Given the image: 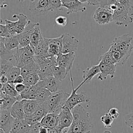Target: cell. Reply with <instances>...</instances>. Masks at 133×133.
<instances>
[{
	"mask_svg": "<svg viewBox=\"0 0 133 133\" xmlns=\"http://www.w3.org/2000/svg\"><path fill=\"white\" fill-rule=\"evenodd\" d=\"M71 110L73 121L67 132L90 133L94 127L90 114L81 104L77 105Z\"/></svg>",
	"mask_w": 133,
	"mask_h": 133,
	"instance_id": "obj_1",
	"label": "cell"
},
{
	"mask_svg": "<svg viewBox=\"0 0 133 133\" xmlns=\"http://www.w3.org/2000/svg\"><path fill=\"white\" fill-rule=\"evenodd\" d=\"M70 94L62 90L51 93L45 101L49 113L59 114L64 106Z\"/></svg>",
	"mask_w": 133,
	"mask_h": 133,
	"instance_id": "obj_2",
	"label": "cell"
},
{
	"mask_svg": "<svg viewBox=\"0 0 133 133\" xmlns=\"http://www.w3.org/2000/svg\"><path fill=\"white\" fill-rule=\"evenodd\" d=\"M132 37L128 34H125L115 37L109 45V48L120 51L127 61L132 52Z\"/></svg>",
	"mask_w": 133,
	"mask_h": 133,
	"instance_id": "obj_3",
	"label": "cell"
},
{
	"mask_svg": "<svg viewBox=\"0 0 133 133\" xmlns=\"http://www.w3.org/2000/svg\"><path fill=\"white\" fill-rule=\"evenodd\" d=\"M34 52L29 45L23 48H19L14 56V66L22 68L34 59Z\"/></svg>",
	"mask_w": 133,
	"mask_h": 133,
	"instance_id": "obj_4",
	"label": "cell"
},
{
	"mask_svg": "<svg viewBox=\"0 0 133 133\" xmlns=\"http://www.w3.org/2000/svg\"><path fill=\"white\" fill-rule=\"evenodd\" d=\"M70 80L72 85V92L68 98L64 106L68 107L70 109L72 110L77 105L81 104L83 102L87 103L90 101V98L84 92H81L79 94H77L76 92L78 89L74 88V82L73 79V76L71 71H70Z\"/></svg>",
	"mask_w": 133,
	"mask_h": 133,
	"instance_id": "obj_5",
	"label": "cell"
},
{
	"mask_svg": "<svg viewBox=\"0 0 133 133\" xmlns=\"http://www.w3.org/2000/svg\"><path fill=\"white\" fill-rule=\"evenodd\" d=\"M113 21L118 25L128 26L133 21V18L129 15L127 11L118 1L117 8L113 13Z\"/></svg>",
	"mask_w": 133,
	"mask_h": 133,
	"instance_id": "obj_6",
	"label": "cell"
},
{
	"mask_svg": "<svg viewBox=\"0 0 133 133\" xmlns=\"http://www.w3.org/2000/svg\"><path fill=\"white\" fill-rule=\"evenodd\" d=\"M73 121V116L71 110L64 106L58 115V125L56 127L62 132L65 128L70 127Z\"/></svg>",
	"mask_w": 133,
	"mask_h": 133,
	"instance_id": "obj_7",
	"label": "cell"
},
{
	"mask_svg": "<svg viewBox=\"0 0 133 133\" xmlns=\"http://www.w3.org/2000/svg\"><path fill=\"white\" fill-rule=\"evenodd\" d=\"M113 12L108 7H98L93 15L94 20L99 24H107L113 21Z\"/></svg>",
	"mask_w": 133,
	"mask_h": 133,
	"instance_id": "obj_8",
	"label": "cell"
},
{
	"mask_svg": "<svg viewBox=\"0 0 133 133\" xmlns=\"http://www.w3.org/2000/svg\"><path fill=\"white\" fill-rule=\"evenodd\" d=\"M79 41L73 35L69 33L62 34V48L61 52L67 54L75 52L78 47Z\"/></svg>",
	"mask_w": 133,
	"mask_h": 133,
	"instance_id": "obj_9",
	"label": "cell"
},
{
	"mask_svg": "<svg viewBox=\"0 0 133 133\" xmlns=\"http://www.w3.org/2000/svg\"><path fill=\"white\" fill-rule=\"evenodd\" d=\"M15 118L11 115L10 110H0V129L9 133Z\"/></svg>",
	"mask_w": 133,
	"mask_h": 133,
	"instance_id": "obj_10",
	"label": "cell"
},
{
	"mask_svg": "<svg viewBox=\"0 0 133 133\" xmlns=\"http://www.w3.org/2000/svg\"><path fill=\"white\" fill-rule=\"evenodd\" d=\"M100 68V73L98 76V79L102 82L108 76L113 78L115 77L116 65L114 63H107L102 61H99L98 63Z\"/></svg>",
	"mask_w": 133,
	"mask_h": 133,
	"instance_id": "obj_11",
	"label": "cell"
},
{
	"mask_svg": "<svg viewBox=\"0 0 133 133\" xmlns=\"http://www.w3.org/2000/svg\"><path fill=\"white\" fill-rule=\"evenodd\" d=\"M36 22L29 20L25 29L21 33L17 34L19 42V47L23 48L30 44V36Z\"/></svg>",
	"mask_w": 133,
	"mask_h": 133,
	"instance_id": "obj_12",
	"label": "cell"
},
{
	"mask_svg": "<svg viewBox=\"0 0 133 133\" xmlns=\"http://www.w3.org/2000/svg\"><path fill=\"white\" fill-rule=\"evenodd\" d=\"M31 12L38 14L50 11L49 0H33L29 5Z\"/></svg>",
	"mask_w": 133,
	"mask_h": 133,
	"instance_id": "obj_13",
	"label": "cell"
},
{
	"mask_svg": "<svg viewBox=\"0 0 133 133\" xmlns=\"http://www.w3.org/2000/svg\"><path fill=\"white\" fill-rule=\"evenodd\" d=\"M37 84L40 87L45 88L51 93L59 90L61 87V81L56 79L52 75L44 79L39 80Z\"/></svg>",
	"mask_w": 133,
	"mask_h": 133,
	"instance_id": "obj_14",
	"label": "cell"
},
{
	"mask_svg": "<svg viewBox=\"0 0 133 133\" xmlns=\"http://www.w3.org/2000/svg\"><path fill=\"white\" fill-rule=\"evenodd\" d=\"M75 59V52L60 54L57 57V64L66 68L69 72L71 71Z\"/></svg>",
	"mask_w": 133,
	"mask_h": 133,
	"instance_id": "obj_15",
	"label": "cell"
},
{
	"mask_svg": "<svg viewBox=\"0 0 133 133\" xmlns=\"http://www.w3.org/2000/svg\"><path fill=\"white\" fill-rule=\"evenodd\" d=\"M18 99L8 95L3 88L0 90V110H10Z\"/></svg>",
	"mask_w": 133,
	"mask_h": 133,
	"instance_id": "obj_16",
	"label": "cell"
},
{
	"mask_svg": "<svg viewBox=\"0 0 133 133\" xmlns=\"http://www.w3.org/2000/svg\"><path fill=\"white\" fill-rule=\"evenodd\" d=\"M62 7L67 9L66 14L69 15L73 12H84L86 10V7L83 3L78 0H73L67 3L62 5Z\"/></svg>",
	"mask_w": 133,
	"mask_h": 133,
	"instance_id": "obj_17",
	"label": "cell"
},
{
	"mask_svg": "<svg viewBox=\"0 0 133 133\" xmlns=\"http://www.w3.org/2000/svg\"><path fill=\"white\" fill-rule=\"evenodd\" d=\"M99 73H100V68L98 64L86 68L83 71V80L77 87L79 89L83 84L87 82L90 81L95 76Z\"/></svg>",
	"mask_w": 133,
	"mask_h": 133,
	"instance_id": "obj_18",
	"label": "cell"
},
{
	"mask_svg": "<svg viewBox=\"0 0 133 133\" xmlns=\"http://www.w3.org/2000/svg\"><path fill=\"white\" fill-rule=\"evenodd\" d=\"M35 55L45 56L46 57L50 56L48 54L49 42L48 38L44 37L33 48Z\"/></svg>",
	"mask_w": 133,
	"mask_h": 133,
	"instance_id": "obj_19",
	"label": "cell"
},
{
	"mask_svg": "<svg viewBox=\"0 0 133 133\" xmlns=\"http://www.w3.org/2000/svg\"><path fill=\"white\" fill-rule=\"evenodd\" d=\"M44 38L42 34L40 24L36 22L30 36V45L33 48L36 47L39 42Z\"/></svg>",
	"mask_w": 133,
	"mask_h": 133,
	"instance_id": "obj_20",
	"label": "cell"
},
{
	"mask_svg": "<svg viewBox=\"0 0 133 133\" xmlns=\"http://www.w3.org/2000/svg\"><path fill=\"white\" fill-rule=\"evenodd\" d=\"M12 18L18 19V20L15 21V24L17 34H19L23 32L29 20L26 15L21 12L13 15Z\"/></svg>",
	"mask_w": 133,
	"mask_h": 133,
	"instance_id": "obj_21",
	"label": "cell"
},
{
	"mask_svg": "<svg viewBox=\"0 0 133 133\" xmlns=\"http://www.w3.org/2000/svg\"><path fill=\"white\" fill-rule=\"evenodd\" d=\"M58 115L55 113H49L46 114L40 122L42 125L48 129L53 128L58 125Z\"/></svg>",
	"mask_w": 133,
	"mask_h": 133,
	"instance_id": "obj_22",
	"label": "cell"
},
{
	"mask_svg": "<svg viewBox=\"0 0 133 133\" xmlns=\"http://www.w3.org/2000/svg\"><path fill=\"white\" fill-rule=\"evenodd\" d=\"M10 111L11 115L15 118L24 119L25 118V114L22 101H16L10 109Z\"/></svg>",
	"mask_w": 133,
	"mask_h": 133,
	"instance_id": "obj_23",
	"label": "cell"
},
{
	"mask_svg": "<svg viewBox=\"0 0 133 133\" xmlns=\"http://www.w3.org/2000/svg\"><path fill=\"white\" fill-rule=\"evenodd\" d=\"M0 40L3 42L5 47L8 50H12L19 47V42L17 35H11L8 37H0Z\"/></svg>",
	"mask_w": 133,
	"mask_h": 133,
	"instance_id": "obj_24",
	"label": "cell"
},
{
	"mask_svg": "<svg viewBox=\"0 0 133 133\" xmlns=\"http://www.w3.org/2000/svg\"><path fill=\"white\" fill-rule=\"evenodd\" d=\"M21 101L25 114L33 113L36 110L39 104L42 103L36 100L23 99Z\"/></svg>",
	"mask_w": 133,
	"mask_h": 133,
	"instance_id": "obj_25",
	"label": "cell"
},
{
	"mask_svg": "<svg viewBox=\"0 0 133 133\" xmlns=\"http://www.w3.org/2000/svg\"><path fill=\"white\" fill-rule=\"evenodd\" d=\"M39 69V65L36 62L34 59H33L21 68V75L24 77L26 75L32 73H38Z\"/></svg>",
	"mask_w": 133,
	"mask_h": 133,
	"instance_id": "obj_26",
	"label": "cell"
},
{
	"mask_svg": "<svg viewBox=\"0 0 133 133\" xmlns=\"http://www.w3.org/2000/svg\"><path fill=\"white\" fill-rule=\"evenodd\" d=\"M68 72L69 71L66 68L57 65L52 68V74L56 79L61 82L65 78Z\"/></svg>",
	"mask_w": 133,
	"mask_h": 133,
	"instance_id": "obj_27",
	"label": "cell"
},
{
	"mask_svg": "<svg viewBox=\"0 0 133 133\" xmlns=\"http://www.w3.org/2000/svg\"><path fill=\"white\" fill-rule=\"evenodd\" d=\"M13 57L14 56L9 59L0 58L1 76L6 75L8 71L14 66Z\"/></svg>",
	"mask_w": 133,
	"mask_h": 133,
	"instance_id": "obj_28",
	"label": "cell"
},
{
	"mask_svg": "<svg viewBox=\"0 0 133 133\" xmlns=\"http://www.w3.org/2000/svg\"><path fill=\"white\" fill-rule=\"evenodd\" d=\"M1 88H3L6 93L11 97L17 98L18 101L22 100L20 94L18 93L15 88V84L8 83L4 85H1Z\"/></svg>",
	"mask_w": 133,
	"mask_h": 133,
	"instance_id": "obj_29",
	"label": "cell"
},
{
	"mask_svg": "<svg viewBox=\"0 0 133 133\" xmlns=\"http://www.w3.org/2000/svg\"><path fill=\"white\" fill-rule=\"evenodd\" d=\"M48 113V111L45 103V102L41 103L36 110L33 113L35 117L41 122L42 119Z\"/></svg>",
	"mask_w": 133,
	"mask_h": 133,
	"instance_id": "obj_30",
	"label": "cell"
},
{
	"mask_svg": "<svg viewBox=\"0 0 133 133\" xmlns=\"http://www.w3.org/2000/svg\"><path fill=\"white\" fill-rule=\"evenodd\" d=\"M51 94V92L45 88H40L36 92L35 100L41 102H45L49 97Z\"/></svg>",
	"mask_w": 133,
	"mask_h": 133,
	"instance_id": "obj_31",
	"label": "cell"
},
{
	"mask_svg": "<svg viewBox=\"0 0 133 133\" xmlns=\"http://www.w3.org/2000/svg\"><path fill=\"white\" fill-rule=\"evenodd\" d=\"M20 75H21V68L14 66L8 71L6 75L8 79V83H12L15 79Z\"/></svg>",
	"mask_w": 133,
	"mask_h": 133,
	"instance_id": "obj_32",
	"label": "cell"
},
{
	"mask_svg": "<svg viewBox=\"0 0 133 133\" xmlns=\"http://www.w3.org/2000/svg\"><path fill=\"white\" fill-rule=\"evenodd\" d=\"M24 79V83L28 84L31 86L36 84L39 81V77L37 72H34L31 73L23 77Z\"/></svg>",
	"mask_w": 133,
	"mask_h": 133,
	"instance_id": "obj_33",
	"label": "cell"
},
{
	"mask_svg": "<svg viewBox=\"0 0 133 133\" xmlns=\"http://www.w3.org/2000/svg\"><path fill=\"white\" fill-rule=\"evenodd\" d=\"M62 48L57 44L53 43H49L48 54L50 56L57 57L61 54Z\"/></svg>",
	"mask_w": 133,
	"mask_h": 133,
	"instance_id": "obj_34",
	"label": "cell"
},
{
	"mask_svg": "<svg viewBox=\"0 0 133 133\" xmlns=\"http://www.w3.org/2000/svg\"><path fill=\"white\" fill-rule=\"evenodd\" d=\"M118 2L122 4L127 11L129 15L133 16V0H118Z\"/></svg>",
	"mask_w": 133,
	"mask_h": 133,
	"instance_id": "obj_35",
	"label": "cell"
},
{
	"mask_svg": "<svg viewBox=\"0 0 133 133\" xmlns=\"http://www.w3.org/2000/svg\"><path fill=\"white\" fill-rule=\"evenodd\" d=\"M100 120L105 127L111 128L114 119L109 114L108 112H107L101 116Z\"/></svg>",
	"mask_w": 133,
	"mask_h": 133,
	"instance_id": "obj_36",
	"label": "cell"
},
{
	"mask_svg": "<svg viewBox=\"0 0 133 133\" xmlns=\"http://www.w3.org/2000/svg\"><path fill=\"white\" fill-rule=\"evenodd\" d=\"M4 22L10 35H17L16 31L15 22L12 21L8 19H5Z\"/></svg>",
	"mask_w": 133,
	"mask_h": 133,
	"instance_id": "obj_37",
	"label": "cell"
},
{
	"mask_svg": "<svg viewBox=\"0 0 133 133\" xmlns=\"http://www.w3.org/2000/svg\"><path fill=\"white\" fill-rule=\"evenodd\" d=\"M23 120L15 118L12 128L9 133H17L23 124Z\"/></svg>",
	"mask_w": 133,
	"mask_h": 133,
	"instance_id": "obj_38",
	"label": "cell"
},
{
	"mask_svg": "<svg viewBox=\"0 0 133 133\" xmlns=\"http://www.w3.org/2000/svg\"><path fill=\"white\" fill-rule=\"evenodd\" d=\"M124 120L125 124L133 129V111L125 115Z\"/></svg>",
	"mask_w": 133,
	"mask_h": 133,
	"instance_id": "obj_39",
	"label": "cell"
},
{
	"mask_svg": "<svg viewBox=\"0 0 133 133\" xmlns=\"http://www.w3.org/2000/svg\"><path fill=\"white\" fill-rule=\"evenodd\" d=\"M50 11L58 9L62 7L61 0H49Z\"/></svg>",
	"mask_w": 133,
	"mask_h": 133,
	"instance_id": "obj_40",
	"label": "cell"
},
{
	"mask_svg": "<svg viewBox=\"0 0 133 133\" xmlns=\"http://www.w3.org/2000/svg\"><path fill=\"white\" fill-rule=\"evenodd\" d=\"M55 22L57 24L61 26H64L68 23V19L65 16H59L56 18Z\"/></svg>",
	"mask_w": 133,
	"mask_h": 133,
	"instance_id": "obj_41",
	"label": "cell"
},
{
	"mask_svg": "<svg viewBox=\"0 0 133 133\" xmlns=\"http://www.w3.org/2000/svg\"><path fill=\"white\" fill-rule=\"evenodd\" d=\"M10 34H9L6 25L4 24H2V23H0V37H9Z\"/></svg>",
	"mask_w": 133,
	"mask_h": 133,
	"instance_id": "obj_42",
	"label": "cell"
},
{
	"mask_svg": "<svg viewBox=\"0 0 133 133\" xmlns=\"http://www.w3.org/2000/svg\"><path fill=\"white\" fill-rule=\"evenodd\" d=\"M99 61H102V62H105L107 63H114L112 62L108 51L100 57Z\"/></svg>",
	"mask_w": 133,
	"mask_h": 133,
	"instance_id": "obj_43",
	"label": "cell"
},
{
	"mask_svg": "<svg viewBox=\"0 0 133 133\" xmlns=\"http://www.w3.org/2000/svg\"><path fill=\"white\" fill-rule=\"evenodd\" d=\"M108 113L114 119L117 118L119 115L118 110L116 108H111L108 110Z\"/></svg>",
	"mask_w": 133,
	"mask_h": 133,
	"instance_id": "obj_44",
	"label": "cell"
},
{
	"mask_svg": "<svg viewBox=\"0 0 133 133\" xmlns=\"http://www.w3.org/2000/svg\"><path fill=\"white\" fill-rule=\"evenodd\" d=\"M118 0H100V6L101 7H108L109 5L116 3Z\"/></svg>",
	"mask_w": 133,
	"mask_h": 133,
	"instance_id": "obj_45",
	"label": "cell"
},
{
	"mask_svg": "<svg viewBox=\"0 0 133 133\" xmlns=\"http://www.w3.org/2000/svg\"><path fill=\"white\" fill-rule=\"evenodd\" d=\"M15 88L18 93L21 94L25 89V85L24 83L15 84Z\"/></svg>",
	"mask_w": 133,
	"mask_h": 133,
	"instance_id": "obj_46",
	"label": "cell"
},
{
	"mask_svg": "<svg viewBox=\"0 0 133 133\" xmlns=\"http://www.w3.org/2000/svg\"><path fill=\"white\" fill-rule=\"evenodd\" d=\"M24 79L23 76H22L21 75H20L15 79V80L12 82V84H21V83H24Z\"/></svg>",
	"mask_w": 133,
	"mask_h": 133,
	"instance_id": "obj_47",
	"label": "cell"
},
{
	"mask_svg": "<svg viewBox=\"0 0 133 133\" xmlns=\"http://www.w3.org/2000/svg\"><path fill=\"white\" fill-rule=\"evenodd\" d=\"M9 82L8 79L6 75H3L1 76L0 77V83H1V85H4L8 83Z\"/></svg>",
	"mask_w": 133,
	"mask_h": 133,
	"instance_id": "obj_48",
	"label": "cell"
},
{
	"mask_svg": "<svg viewBox=\"0 0 133 133\" xmlns=\"http://www.w3.org/2000/svg\"><path fill=\"white\" fill-rule=\"evenodd\" d=\"M87 3L91 6H99L100 0H88Z\"/></svg>",
	"mask_w": 133,
	"mask_h": 133,
	"instance_id": "obj_49",
	"label": "cell"
},
{
	"mask_svg": "<svg viewBox=\"0 0 133 133\" xmlns=\"http://www.w3.org/2000/svg\"><path fill=\"white\" fill-rule=\"evenodd\" d=\"M39 133H49L48 128L44 126H42L39 130Z\"/></svg>",
	"mask_w": 133,
	"mask_h": 133,
	"instance_id": "obj_50",
	"label": "cell"
},
{
	"mask_svg": "<svg viewBox=\"0 0 133 133\" xmlns=\"http://www.w3.org/2000/svg\"><path fill=\"white\" fill-rule=\"evenodd\" d=\"M72 1H73V0H61V3H62V5L64 4H65V3H68L69 2H71Z\"/></svg>",
	"mask_w": 133,
	"mask_h": 133,
	"instance_id": "obj_51",
	"label": "cell"
},
{
	"mask_svg": "<svg viewBox=\"0 0 133 133\" xmlns=\"http://www.w3.org/2000/svg\"><path fill=\"white\" fill-rule=\"evenodd\" d=\"M6 0H0V4H1V7L3 8V6L4 5V3L6 1Z\"/></svg>",
	"mask_w": 133,
	"mask_h": 133,
	"instance_id": "obj_52",
	"label": "cell"
},
{
	"mask_svg": "<svg viewBox=\"0 0 133 133\" xmlns=\"http://www.w3.org/2000/svg\"><path fill=\"white\" fill-rule=\"evenodd\" d=\"M79 2H81L82 3H88V0H78Z\"/></svg>",
	"mask_w": 133,
	"mask_h": 133,
	"instance_id": "obj_53",
	"label": "cell"
},
{
	"mask_svg": "<svg viewBox=\"0 0 133 133\" xmlns=\"http://www.w3.org/2000/svg\"><path fill=\"white\" fill-rule=\"evenodd\" d=\"M103 133H112V132H111V131H110V130H105Z\"/></svg>",
	"mask_w": 133,
	"mask_h": 133,
	"instance_id": "obj_54",
	"label": "cell"
},
{
	"mask_svg": "<svg viewBox=\"0 0 133 133\" xmlns=\"http://www.w3.org/2000/svg\"><path fill=\"white\" fill-rule=\"evenodd\" d=\"M24 1H25V0H18V1H19V2H21H21H24ZM31 1H33V0H31Z\"/></svg>",
	"mask_w": 133,
	"mask_h": 133,
	"instance_id": "obj_55",
	"label": "cell"
},
{
	"mask_svg": "<svg viewBox=\"0 0 133 133\" xmlns=\"http://www.w3.org/2000/svg\"><path fill=\"white\" fill-rule=\"evenodd\" d=\"M62 133H68L67 132V130H64L62 132Z\"/></svg>",
	"mask_w": 133,
	"mask_h": 133,
	"instance_id": "obj_56",
	"label": "cell"
}]
</instances>
